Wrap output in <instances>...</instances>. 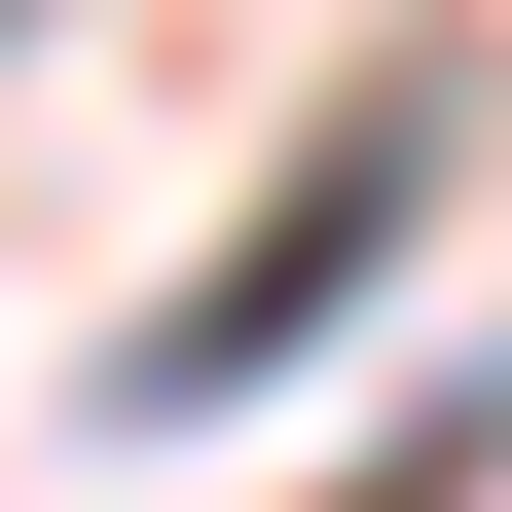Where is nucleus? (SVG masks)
<instances>
[{
	"instance_id": "nucleus-1",
	"label": "nucleus",
	"mask_w": 512,
	"mask_h": 512,
	"mask_svg": "<svg viewBox=\"0 0 512 512\" xmlns=\"http://www.w3.org/2000/svg\"><path fill=\"white\" fill-rule=\"evenodd\" d=\"M403 183L439 147H330V183H293V220H256V256H183V293H147V330H110V403H256V366H293V330H330V293H366V256H403Z\"/></svg>"
}]
</instances>
